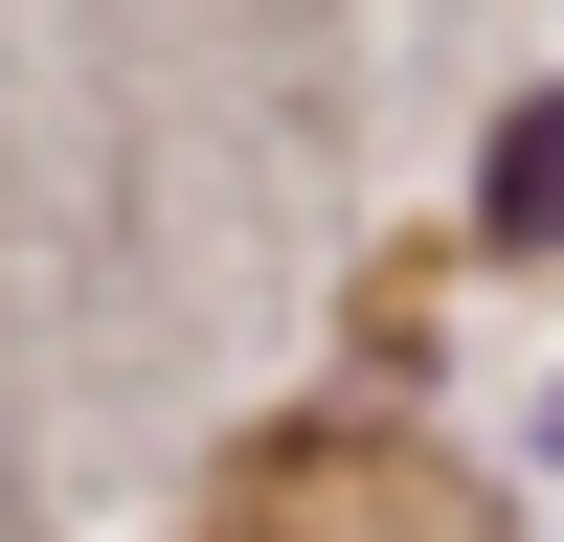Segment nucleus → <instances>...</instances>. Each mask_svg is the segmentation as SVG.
I'll return each mask as SVG.
<instances>
[{
	"label": "nucleus",
	"mask_w": 564,
	"mask_h": 542,
	"mask_svg": "<svg viewBox=\"0 0 564 542\" xmlns=\"http://www.w3.org/2000/svg\"><path fill=\"white\" fill-rule=\"evenodd\" d=\"M497 226H520V249H542V226H564V90H542L520 136H497Z\"/></svg>",
	"instance_id": "obj_1"
}]
</instances>
